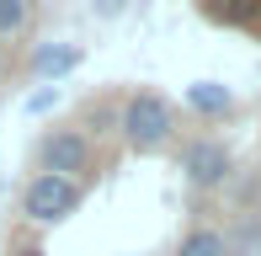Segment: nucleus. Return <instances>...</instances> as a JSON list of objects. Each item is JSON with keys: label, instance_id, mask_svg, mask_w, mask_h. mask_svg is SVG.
<instances>
[{"label": "nucleus", "instance_id": "nucleus-1", "mask_svg": "<svg viewBox=\"0 0 261 256\" xmlns=\"http://www.w3.org/2000/svg\"><path fill=\"white\" fill-rule=\"evenodd\" d=\"M117 128H123L128 149H139V155H160V149L176 139V107L160 96V91H134V96L123 101Z\"/></svg>", "mask_w": 261, "mask_h": 256}, {"label": "nucleus", "instance_id": "nucleus-2", "mask_svg": "<svg viewBox=\"0 0 261 256\" xmlns=\"http://www.w3.org/2000/svg\"><path fill=\"white\" fill-rule=\"evenodd\" d=\"M80 197H86L80 182L38 171V176L27 182V192H21V219H27V224H64V219L80 208Z\"/></svg>", "mask_w": 261, "mask_h": 256}, {"label": "nucleus", "instance_id": "nucleus-3", "mask_svg": "<svg viewBox=\"0 0 261 256\" xmlns=\"http://www.w3.org/2000/svg\"><path fill=\"white\" fill-rule=\"evenodd\" d=\"M91 166H96V149H91L86 128H48L38 139V171L80 182V176H91Z\"/></svg>", "mask_w": 261, "mask_h": 256}, {"label": "nucleus", "instance_id": "nucleus-4", "mask_svg": "<svg viewBox=\"0 0 261 256\" xmlns=\"http://www.w3.org/2000/svg\"><path fill=\"white\" fill-rule=\"evenodd\" d=\"M229 171H234V160H229V149H224V139H187L181 144V176L192 182L197 192L224 187Z\"/></svg>", "mask_w": 261, "mask_h": 256}, {"label": "nucleus", "instance_id": "nucleus-5", "mask_svg": "<svg viewBox=\"0 0 261 256\" xmlns=\"http://www.w3.org/2000/svg\"><path fill=\"white\" fill-rule=\"evenodd\" d=\"M176 256H234V246H229V235H224V229L192 224L181 240H176Z\"/></svg>", "mask_w": 261, "mask_h": 256}, {"label": "nucleus", "instance_id": "nucleus-6", "mask_svg": "<svg viewBox=\"0 0 261 256\" xmlns=\"http://www.w3.org/2000/svg\"><path fill=\"white\" fill-rule=\"evenodd\" d=\"M75 64H80V48H69V43H38V54H32V75L38 80H59Z\"/></svg>", "mask_w": 261, "mask_h": 256}, {"label": "nucleus", "instance_id": "nucleus-7", "mask_svg": "<svg viewBox=\"0 0 261 256\" xmlns=\"http://www.w3.org/2000/svg\"><path fill=\"white\" fill-rule=\"evenodd\" d=\"M203 16L224 21V27H251L261 21V0H203Z\"/></svg>", "mask_w": 261, "mask_h": 256}, {"label": "nucleus", "instance_id": "nucleus-8", "mask_svg": "<svg viewBox=\"0 0 261 256\" xmlns=\"http://www.w3.org/2000/svg\"><path fill=\"white\" fill-rule=\"evenodd\" d=\"M187 107L203 112V118H224V112L234 107V96L224 86H213V80H197V86H187Z\"/></svg>", "mask_w": 261, "mask_h": 256}, {"label": "nucleus", "instance_id": "nucleus-9", "mask_svg": "<svg viewBox=\"0 0 261 256\" xmlns=\"http://www.w3.org/2000/svg\"><path fill=\"white\" fill-rule=\"evenodd\" d=\"M32 21V0H0V38H16Z\"/></svg>", "mask_w": 261, "mask_h": 256}, {"label": "nucleus", "instance_id": "nucleus-10", "mask_svg": "<svg viewBox=\"0 0 261 256\" xmlns=\"http://www.w3.org/2000/svg\"><path fill=\"white\" fill-rule=\"evenodd\" d=\"M6 256H48V251H43L38 240H11V246H6Z\"/></svg>", "mask_w": 261, "mask_h": 256}, {"label": "nucleus", "instance_id": "nucleus-11", "mask_svg": "<svg viewBox=\"0 0 261 256\" xmlns=\"http://www.w3.org/2000/svg\"><path fill=\"white\" fill-rule=\"evenodd\" d=\"M91 6H96L101 16H117V11H123V0H91Z\"/></svg>", "mask_w": 261, "mask_h": 256}, {"label": "nucleus", "instance_id": "nucleus-12", "mask_svg": "<svg viewBox=\"0 0 261 256\" xmlns=\"http://www.w3.org/2000/svg\"><path fill=\"white\" fill-rule=\"evenodd\" d=\"M6 69H11V59H6V48H0V80H6Z\"/></svg>", "mask_w": 261, "mask_h": 256}]
</instances>
